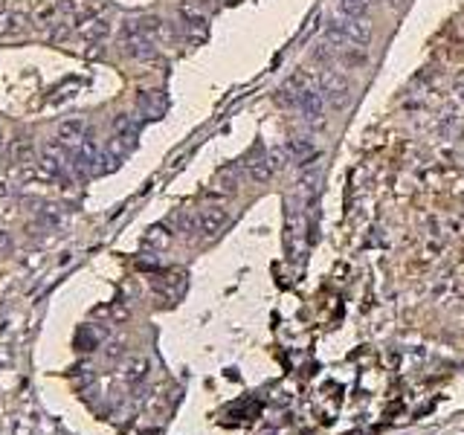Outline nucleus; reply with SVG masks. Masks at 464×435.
I'll return each mask as SVG.
<instances>
[{"label":"nucleus","instance_id":"10","mask_svg":"<svg viewBox=\"0 0 464 435\" xmlns=\"http://www.w3.org/2000/svg\"><path fill=\"white\" fill-rule=\"evenodd\" d=\"M145 369H149V362H145V360H134V362H128V377H131V380H137Z\"/></svg>","mask_w":464,"mask_h":435},{"label":"nucleus","instance_id":"4","mask_svg":"<svg viewBox=\"0 0 464 435\" xmlns=\"http://www.w3.org/2000/svg\"><path fill=\"white\" fill-rule=\"evenodd\" d=\"M198 229L206 235V238H212V235H218V232H224V227L230 224V215H227V209H221V206H209V209H203L201 215H198Z\"/></svg>","mask_w":464,"mask_h":435},{"label":"nucleus","instance_id":"9","mask_svg":"<svg viewBox=\"0 0 464 435\" xmlns=\"http://www.w3.org/2000/svg\"><path fill=\"white\" fill-rule=\"evenodd\" d=\"M375 0H339V15L354 20V18H365V12L372 9Z\"/></svg>","mask_w":464,"mask_h":435},{"label":"nucleus","instance_id":"6","mask_svg":"<svg viewBox=\"0 0 464 435\" xmlns=\"http://www.w3.org/2000/svg\"><path fill=\"white\" fill-rule=\"evenodd\" d=\"M343 32H346L349 46H365L372 41V20L369 18H354V20L343 18ZM349 46H346V50H349Z\"/></svg>","mask_w":464,"mask_h":435},{"label":"nucleus","instance_id":"5","mask_svg":"<svg viewBox=\"0 0 464 435\" xmlns=\"http://www.w3.org/2000/svg\"><path fill=\"white\" fill-rule=\"evenodd\" d=\"M325 96L316 90V87H311L305 96H302V102H299V111L305 113V119L308 122H313V125H322L325 122Z\"/></svg>","mask_w":464,"mask_h":435},{"label":"nucleus","instance_id":"11","mask_svg":"<svg viewBox=\"0 0 464 435\" xmlns=\"http://www.w3.org/2000/svg\"><path fill=\"white\" fill-rule=\"evenodd\" d=\"M168 241V235H163V229L157 227V229H151V235H149V244H165Z\"/></svg>","mask_w":464,"mask_h":435},{"label":"nucleus","instance_id":"8","mask_svg":"<svg viewBox=\"0 0 464 435\" xmlns=\"http://www.w3.org/2000/svg\"><path fill=\"white\" fill-rule=\"evenodd\" d=\"M215 186L221 189V191H235L238 186H241V168L238 165H227V168H221V172L215 175Z\"/></svg>","mask_w":464,"mask_h":435},{"label":"nucleus","instance_id":"1","mask_svg":"<svg viewBox=\"0 0 464 435\" xmlns=\"http://www.w3.org/2000/svg\"><path fill=\"white\" fill-rule=\"evenodd\" d=\"M305 229H308V221H305V212L299 206L296 198L287 201V209H284V244L290 250V256L296 258L302 244H305Z\"/></svg>","mask_w":464,"mask_h":435},{"label":"nucleus","instance_id":"13","mask_svg":"<svg viewBox=\"0 0 464 435\" xmlns=\"http://www.w3.org/2000/svg\"><path fill=\"white\" fill-rule=\"evenodd\" d=\"M0 195H6V189H4V183H0Z\"/></svg>","mask_w":464,"mask_h":435},{"label":"nucleus","instance_id":"2","mask_svg":"<svg viewBox=\"0 0 464 435\" xmlns=\"http://www.w3.org/2000/svg\"><path fill=\"white\" fill-rule=\"evenodd\" d=\"M320 93L325 96V102H331V108L343 111L351 102V82L346 72L339 70H325L320 76Z\"/></svg>","mask_w":464,"mask_h":435},{"label":"nucleus","instance_id":"12","mask_svg":"<svg viewBox=\"0 0 464 435\" xmlns=\"http://www.w3.org/2000/svg\"><path fill=\"white\" fill-rule=\"evenodd\" d=\"M386 6H392V9H401V6H403V0H386Z\"/></svg>","mask_w":464,"mask_h":435},{"label":"nucleus","instance_id":"7","mask_svg":"<svg viewBox=\"0 0 464 435\" xmlns=\"http://www.w3.org/2000/svg\"><path fill=\"white\" fill-rule=\"evenodd\" d=\"M244 172L253 183H267L273 177V163H270V154H256L250 157V163H244Z\"/></svg>","mask_w":464,"mask_h":435},{"label":"nucleus","instance_id":"3","mask_svg":"<svg viewBox=\"0 0 464 435\" xmlns=\"http://www.w3.org/2000/svg\"><path fill=\"white\" fill-rule=\"evenodd\" d=\"M311 87H313L311 76H308V72H302V70H296V72H290V76L279 84V90H276V102H279L282 108H299L302 96H305Z\"/></svg>","mask_w":464,"mask_h":435}]
</instances>
